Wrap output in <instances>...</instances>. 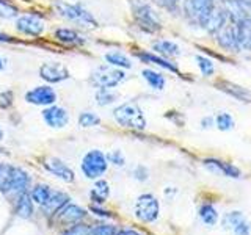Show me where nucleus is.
<instances>
[{"label":"nucleus","mask_w":251,"mask_h":235,"mask_svg":"<svg viewBox=\"0 0 251 235\" xmlns=\"http://www.w3.org/2000/svg\"><path fill=\"white\" fill-rule=\"evenodd\" d=\"M53 6L60 18H63L68 22H73L80 27H88V28L98 27L96 18L80 3H68L63 2V0H55Z\"/></svg>","instance_id":"1"},{"label":"nucleus","mask_w":251,"mask_h":235,"mask_svg":"<svg viewBox=\"0 0 251 235\" xmlns=\"http://www.w3.org/2000/svg\"><path fill=\"white\" fill-rule=\"evenodd\" d=\"M113 118L115 121L126 129H133V130H145L146 129V118L135 102H124V104L118 105L113 110Z\"/></svg>","instance_id":"2"},{"label":"nucleus","mask_w":251,"mask_h":235,"mask_svg":"<svg viewBox=\"0 0 251 235\" xmlns=\"http://www.w3.org/2000/svg\"><path fill=\"white\" fill-rule=\"evenodd\" d=\"M127 74L124 72V69L113 68L110 65H100L93 70L90 75V82L96 88H107V90H115L116 86L126 82Z\"/></svg>","instance_id":"3"},{"label":"nucleus","mask_w":251,"mask_h":235,"mask_svg":"<svg viewBox=\"0 0 251 235\" xmlns=\"http://www.w3.org/2000/svg\"><path fill=\"white\" fill-rule=\"evenodd\" d=\"M132 14L133 19H135L137 25L148 31V33H154V31L160 30V19L157 13L151 8L148 2L145 0H135L132 6Z\"/></svg>","instance_id":"4"},{"label":"nucleus","mask_w":251,"mask_h":235,"mask_svg":"<svg viewBox=\"0 0 251 235\" xmlns=\"http://www.w3.org/2000/svg\"><path fill=\"white\" fill-rule=\"evenodd\" d=\"M108 168V160L104 152H100L99 149H91L88 151L82 159L80 169L86 179H100V176L105 174Z\"/></svg>","instance_id":"5"},{"label":"nucleus","mask_w":251,"mask_h":235,"mask_svg":"<svg viewBox=\"0 0 251 235\" xmlns=\"http://www.w3.org/2000/svg\"><path fill=\"white\" fill-rule=\"evenodd\" d=\"M133 213L143 223H154L160 213V204L157 198L151 193L138 196V199L133 207Z\"/></svg>","instance_id":"6"},{"label":"nucleus","mask_w":251,"mask_h":235,"mask_svg":"<svg viewBox=\"0 0 251 235\" xmlns=\"http://www.w3.org/2000/svg\"><path fill=\"white\" fill-rule=\"evenodd\" d=\"M27 104L30 105H36V107H50L53 104H57L58 100V94L55 91L50 85H38L35 88H31L25 93L24 96Z\"/></svg>","instance_id":"7"},{"label":"nucleus","mask_w":251,"mask_h":235,"mask_svg":"<svg viewBox=\"0 0 251 235\" xmlns=\"http://www.w3.org/2000/svg\"><path fill=\"white\" fill-rule=\"evenodd\" d=\"M14 28L18 33L24 36H41L46 31V24L41 18L33 14H21L16 16Z\"/></svg>","instance_id":"8"},{"label":"nucleus","mask_w":251,"mask_h":235,"mask_svg":"<svg viewBox=\"0 0 251 235\" xmlns=\"http://www.w3.org/2000/svg\"><path fill=\"white\" fill-rule=\"evenodd\" d=\"M214 0H185L184 11L188 18L198 21L202 27H206L209 16L214 11Z\"/></svg>","instance_id":"9"},{"label":"nucleus","mask_w":251,"mask_h":235,"mask_svg":"<svg viewBox=\"0 0 251 235\" xmlns=\"http://www.w3.org/2000/svg\"><path fill=\"white\" fill-rule=\"evenodd\" d=\"M39 77H41V80H44L47 85H53V83H61L68 80L71 74L68 68L65 65H61V63L47 61L39 66Z\"/></svg>","instance_id":"10"},{"label":"nucleus","mask_w":251,"mask_h":235,"mask_svg":"<svg viewBox=\"0 0 251 235\" xmlns=\"http://www.w3.org/2000/svg\"><path fill=\"white\" fill-rule=\"evenodd\" d=\"M30 184V176L25 169L18 168V166H11V172H10V179H8V184L5 187L3 193L6 196H18L24 191H27Z\"/></svg>","instance_id":"11"},{"label":"nucleus","mask_w":251,"mask_h":235,"mask_svg":"<svg viewBox=\"0 0 251 235\" xmlns=\"http://www.w3.org/2000/svg\"><path fill=\"white\" fill-rule=\"evenodd\" d=\"M43 121L46 125H49L50 129H65L69 122V113L65 107H60L53 104L50 107H46L43 110Z\"/></svg>","instance_id":"12"},{"label":"nucleus","mask_w":251,"mask_h":235,"mask_svg":"<svg viewBox=\"0 0 251 235\" xmlns=\"http://www.w3.org/2000/svg\"><path fill=\"white\" fill-rule=\"evenodd\" d=\"M43 166L47 172H50L52 176L58 177L60 180H63V182H68V184L74 182V179H75L74 171L71 169L63 160L57 159V157H50V159H47L43 163Z\"/></svg>","instance_id":"13"},{"label":"nucleus","mask_w":251,"mask_h":235,"mask_svg":"<svg viewBox=\"0 0 251 235\" xmlns=\"http://www.w3.org/2000/svg\"><path fill=\"white\" fill-rule=\"evenodd\" d=\"M223 224L227 229H231L234 235H250L251 227L248 219L242 212H229L223 218Z\"/></svg>","instance_id":"14"},{"label":"nucleus","mask_w":251,"mask_h":235,"mask_svg":"<svg viewBox=\"0 0 251 235\" xmlns=\"http://www.w3.org/2000/svg\"><path fill=\"white\" fill-rule=\"evenodd\" d=\"M53 36L57 41H60L65 46H71V47H82L86 44V38L78 33L74 28H68V27H60L53 31Z\"/></svg>","instance_id":"15"},{"label":"nucleus","mask_w":251,"mask_h":235,"mask_svg":"<svg viewBox=\"0 0 251 235\" xmlns=\"http://www.w3.org/2000/svg\"><path fill=\"white\" fill-rule=\"evenodd\" d=\"M204 166L209 171L215 172V174H222V176L234 177V179L242 177V171L237 166H234L231 163H225L222 160H217V159H206L204 160Z\"/></svg>","instance_id":"16"},{"label":"nucleus","mask_w":251,"mask_h":235,"mask_svg":"<svg viewBox=\"0 0 251 235\" xmlns=\"http://www.w3.org/2000/svg\"><path fill=\"white\" fill-rule=\"evenodd\" d=\"M85 215H86V212L82 207L75 206V204H66V206L57 213V219L63 224L73 226V224H77L80 219H83Z\"/></svg>","instance_id":"17"},{"label":"nucleus","mask_w":251,"mask_h":235,"mask_svg":"<svg viewBox=\"0 0 251 235\" xmlns=\"http://www.w3.org/2000/svg\"><path fill=\"white\" fill-rule=\"evenodd\" d=\"M69 201V196L63 191H52L50 198L47 199L46 204H43L41 209H43V213L46 216H52V215H57L58 212L66 206Z\"/></svg>","instance_id":"18"},{"label":"nucleus","mask_w":251,"mask_h":235,"mask_svg":"<svg viewBox=\"0 0 251 235\" xmlns=\"http://www.w3.org/2000/svg\"><path fill=\"white\" fill-rule=\"evenodd\" d=\"M14 212L16 215L24 219L31 216V213H33V202H31L28 191H24L14 198Z\"/></svg>","instance_id":"19"},{"label":"nucleus","mask_w":251,"mask_h":235,"mask_svg":"<svg viewBox=\"0 0 251 235\" xmlns=\"http://www.w3.org/2000/svg\"><path fill=\"white\" fill-rule=\"evenodd\" d=\"M137 57H138L141 61L151 63V65H155V66H159V68H162V69L170 70V72H179V70H177V66L175 65V63H171L168 58H163V57H160V55H157V53H151V52H138V53H137Z\"/></svg>","instance_id":"20"},{"label":"nucleus","mask_w":251,"mask_h":235,"mask_svg":"<svg viewBox=\"0 0 251 235\" xmlns=\"http://www.w3.org/2000/svg\"><path fill=\"white\" fill-rule=\"evenodd\" d=\"M218 43L223 49L237 52V49H240L239 41H237V31H235V25L232 27H225L223 30H220L218 35Z\"/></svg>","instance_id":"21"},{"label":"nucleus","mask_w":251,"mask_h":235,"mask_svg":"<svg viewBox=\"0 0 251 235\" xmlns=\"http://www.w3.org/2000/svg\"><path fill=\"white\" fill-rule=\"evenodd\" d=\"M235 31L240 49H251V14L235 24Z\"/></svg>","instance_id":"22"},{"label":"nucleus","mask_w":251,"mask_h":235,"mask_svg":"<svg viewBox=\"0 0 251 235\" xmlns=\"http://www.w3.org/2000/svg\"><path fill=\"white\" fill-rule=\"evenodd\" d=\"M152 50L163 58H173L180 55V47L176 43L168 41V39H159V41H155L152 44Z\"/></svg>","instance_id":"23"},{"label":"nucleus","mask_w":251,"mask_h":235,"mask_svg":"<svg viewBox=\"0 0 251 235\" xmlns=\"http://www.w3.org/2000/svg\"><path fill=\"white\" fill-rule=\"evenodd\" d=\"M229 19V14H227L226 10H215L212 11V14L209 16L206 28L210 31V33H218L220 30H223L226 27V22Z\"/></svg>","instance_id":"24"},{"label":"nucleus","mask_w":251,"mask_h":235,"mask_svg":"<svg viewBox=\"0 0 251 235\" xmlns=\"http://www.w3.org/2000/svg\"><path fill=\"white\" fill-rule=\"evenodd\" d=\"M104 60L107 65L120 69H130L132 68V60L121 50H110L104 55Z\"/></svg>","instance_id":"25"},{"label":"nucleus","mask_w":251,"mask_h":235,"mask_svg":"<svg viewBox=\"0 0 251 235\" xmlns=\"http://www.w3.org/2000/svg\"><path fill=\"white\" fill-rule=\"evenodd\" d=\"M141 75L146 80V83L151 86L155 91H162L165 90V85H167V78H165L163 74H160L159 70L154 69H143L141 70Z\"/></svg>","instance_id":"26"},{"label":"nucleus","mask_w":251,"mask_h":235,"mask_svg":"<svg viewBox=\"0 0 251 235\" xmlns=\"http://www.w3.org/2000/svg\"><path fill=\"white\" fill-rule=\"evenodd\" d=\"M110 194V187L105 180L102 179H96L93 188H91V199L98 204H104Z\"/></svg>","instance_id":"27"},{"label":"nucleus","mask_w":251,"mask_h":235,"mask_svg":"<svg viewBox=\"0 0 251 235\" xmlns=\"http://www.w3.org/2000/svg\"><path fill=\"white\" fill-rule=\"evenodd\" d=\"M118 99V94L115 90H107V88H98L96 93H94V102L99 107H107L115 104Z\"/></svg>","instance_id":"28"},{"label":"nucleus","mask_w":251,"mask_h":235,"mask_svg":"<svg viewBox=\"0 0 251 235\" xmlns=\"http://www.w3.org/2000/svg\"><path fill=\"white\" fill-rule=\"evenodd\" d=\"M52 194V190L49 185H44V184H38L35 185L33 188H31L30 191V198L33 202H36L38 206H43V204L47 202V199L50 198Z\"/></svg>","instance_id":"29"},{"label":"nucleus","mask_w":251,"mask_h":235,"mask_svg":"<svg viewBox=\"0 0 251 235\" xmlns=\"http://www.w3.org/2000/svg\"><path fill=\"white\" fill-rule=\"evenodd\" d=\"M200 218L204 224L215 226V223L218 221L217 209L212 206V204H202V206L200 207Z\"/></svg>","instance_id":"30"},{"label":"nucleus","mask_w":251,"mask_h":235,"mask_svg":"<svg viewBox=\"0 0 251 235\" xmlns=\"http://www.w3.org/2000/svg\"><path fill=\"white\" fill-rule=\"evenodd\" d=\"M100 124V118L93 113V112H82L78 115V125L82 129H91V127H98Z\"/></svg>","instance_id":"31"},{"label":"nucleus","mask_w":251,"mask_h":235,"mask_svg":"<svg viewBox=\"0 0 251 235\" xmlns=\"http://www.w3.org/2000/svg\"><path fill=\"white\" fill-rule=\"evenodd\" d=\"M223 91H226L227 94H231V96H234L235 99H239V100H245V102H250V94L240 88V86L237 85H232V83H225V86L222 88Z\"/></svg>","instance_id":"32"},{"label":"nucleus","mask_w":251,"mask_h":235,"mask_svg":"<svg viewBox=\"0 0 251 235\" xmlns=\"http://www.w3.org/2000/svg\"><path fill=\"white\" fill-rule=\"evenodd\" d=\"M196 63H198V68L201 70V74L204 77H210L212 72L215 70V65H214V61L206 58V57H202V55H198L196 57Z\"/></svg>","instance_id":"33"},{"label":"nucleus","mask_w":251,"mask_h":235,"mask_svg":"<svg viewBox=\"0 0 251 235\" xmlns=\"http://www.w3.org/2000/svg\"><path fill=\"white\" fill-rule=\"evenodd\" d=\"M215 124L220 130H231L234 127V119L229 113L226 112H222L220 115H217V119H215Z\"/></svg>","instance_id":"34"},{"label":"nucleus","mask_w":251,"mask_h":235,"mask_svg":"<svg viewBox=\"0 0 251 235\" xmlns=\"http://www.w3.org/2000/svg\"><path fill=\"white\" fill-rule=\"evenodd\" d=\"M116 231L113 226L110 224H99V226H93L90 227V234L88 235H115Z\"/></svg>","instance_id":"35"},{"label":"nucleus","mask_w":251,"mask_h":235,"mask_svg":"<svg viewBox=\"0 0 251 235\" xmlns=\"http://www.w3.org/2000/svg\"><path fill=\"white\" fill-rule=\"evenodd\" d=\"M10 172H11V166L6 163H0V191L3 193L5 187L8 184V179H10Z\"/></svg>","instance_id":"36"},{"label":"nucleus","mask_w":251,"mask_h":235,"mask_svg":"<svg viewBox=\"0 0 251 235\" xmlns=\"http://www.w3.org/2000/svg\"><path fill=\"white\" fill-rule=\"evenodd\" d=\"M90 227L91 226H86V224H73V227L63 234V235H88L90 234Z\"/></svg>","instance_id":"37"},{"label":"nucleus","mask_w":251,"mask_h":235,"mask_svg":"<svg viewBox=\"0 0 251 235\" xmlns=\"http://www.w3.org/2000/svg\"><path fill=\"white\" fill-rule=\"evenodd\" d=\"M107 160L110 163H113L115 166H124V163H126V159H124V155L121 154V151H113V152H110L107 155Z\"/></svg>","instance_id":"38"},{"label":"nucleus","mask_w":251,"mask_h":235,"mask_svg":"<svg viewBox=\"0 0 251 235\" xmlns=\"http://www.w3.org/2000/svg\"><path fill=\"white\" fill-rule=\"evenodd\" d=\"M90 210L93 212L94 215H98V216H102V218H112V212H108V210H102L99 209L98 206H91Z\"/></svg>","instance_id":"39"},{"label":"nucleus","mask_w":251,"mask_h":235,"mask_svg":"<svg viewBox=\"0 0 251 235\" xmlns=\"http://www.w3.org/2000/svg\"><path fill=\"white\" fill-rule=\"evenodd\" d=\"M133 174H135V179H138V180H146L149 172L145 166H137L135 171H133Z\"/></svg>","instance_id":"40"},{"label":"nucleus","mask_w":251,"mask_h":235,"mask_svg":"<svg viewBox=\"0 0 251 235\" xmlns=\"http://www.w3.org/2000/svg\"><path fill=\"white\" fill-rule=\"evenodd\" d=\"M14 39L13 36H10L8 33H3V31H0V43H13Z\"/></svg>","instance_id":"41"},{"label":"nucleus","mask_w":251,"mask_h":235,"mask_svg":"<svg viewBox=\"0 0 251 235\" xmlns=\"http://www.w3.org/2000/svg\"><path fill=\"white\" fill-rule=\"evenodd\" d=\"M115 235H140V234L135 232V231H132V229H124V231L118 232V234H115Z\"/></svg>","instance_id":"42"},{"label":"nucleus","mask_w":251,"mask_h":235,"mask_svg":"<svg viewBox=\"0 0 251 235\" xmlns=\"http://www.w3.org/2000/svg\"><path fill=\"white\" fill-rule=\"evenodd\" d=\"M179 3V0H163V5H167L168 8H173Z\"/></svg>","instance_id":"43"},{"label":"nucleus","mask_w":251,"mask_h":235,"mask_svg":"<svg viewBox=\"0 0 251 235\" xmlns=\"http://www.w3.org/2000/svg\"><path fill=\"white\" fill-rule=\"evenodd\" d=\"M5 65H6V61L2 58V55H0V70H2V69L5 68Z\"/></svg>","instance_id":"44"},{"label":"nucleus","mask_w":251,"mask_h":235,"mask_svg":"<svg viewBox=\"0 0 251 235\" xmlns=\"http://www.w3.org/2000/svg\"><path fill=\"white\" fill-rule=\"evenodd\" d=\"M3 138V132H2V129H0V140Z\"/></svg>","instance_id":"45"}]
</instances>
